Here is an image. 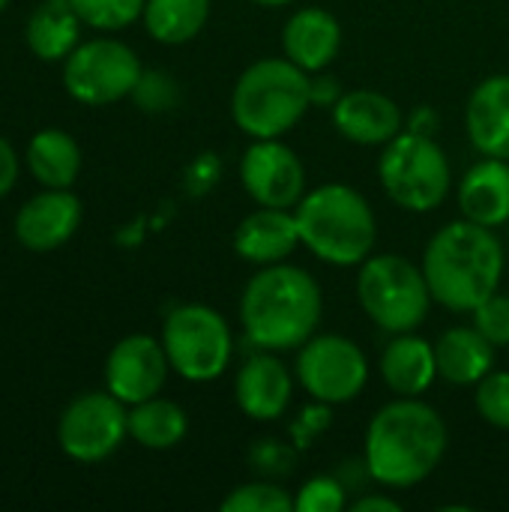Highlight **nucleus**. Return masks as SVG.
Wrapping results in <instances>:
<instances>
[{
  "instance_id": "6",
  "label": "nucleus",
  "mask_w": 509,
  "mask_h": 512,
  "mask_svg": "<svg viewBox=\"0 0 509 512\" xmlns=\"http://www.w3.org/2000/svg\"><path fill=\"white\" fill-rule=\"evenodd\" d=\"M378 180L396 207L408 213H432L453 189V168L435 138L411 129L381 147Z\"/></svg>"
},
{
  "instance_id": "33",
  "label": "nucleus",
  "mask_w": 509,
  "mask_h": 512,
  "mask_svg": "<svg viewBox=\"0 0 509 512\" xmlns=\"http://www.w3.org/2000/svg\"><path fill=\"white\" fill-rule=\"evenodd\" d=\"M330 426V405L315 402V408H306L294 423H291V438L297 450H306L321 432H327Z\"/></svg>"
},
{
  "instance_id": "34",
  "label": "nucleus",
  "mask_w": 509,
  "mask_h": 512,
  "mask_svg": "<svg viewBox=\"0 0 509 512\" xmlns=\"http://www.w3.org/2000/svg\"><path fill=\"white\" fill-rule=\"evenodd\" d=\"M309 90H312V105H318V108H333L339 99H342V84H339V78H333V75H321V72H315L312 75V81H309Z\"/></svg>"
},
{
  "instance_id": "36",
  "label": "nucleus",
  "mask_w": 509,
  "mask_h": 512,
  "mask_svg": "<svg viewBox=\"0 0 509 512\" xmlns=\"http://www.w3.org/2000/svg\"><path fill=\"white\" fill-rule=\"evenodd\" d=\"M351 510L354 512H399L402 510V504H399V501H393L390 495L372 492V495H363V498H357V501L351 504Z\"/></svg>"
},
{
  "instance_id": "7",
  "label": "nucleus",
  "mask_w": 509,
  "mask_h": 512,
  "mask_svg": "<svg viewBox=\"0 0 509 512\" xmlns=\"http://www.w3.org/2000/svg\"><path fill=\"white\" fill-rule=\"evenodd\" d=\"M363 312L387 333H414L426 324L435 303L423 267L402 255H369L357 273Z\"/></svg>"
},
{
  "instance_id": "4",
  "label": "nucleus",
  "mask_w": 509,
  "mask_h": 512,
  "mask_svg": "<svg viewBox=\"0 0 509 512\" xmlns=\"http://www.w3.org/2000/svg\"><path fill=\"white\" fill-rule=\"evenodd\" d=\"M300 243L324 264L360 267L378 243L372 204L345 183H324L294 207Z\"/></svg>"
},
{
  "instance_id": "3",
  "label": "nucleus",
  "mask_w": 509,
  "mask_h": 512,
  "mask_svg": "<svg viewBox=\"0 0 509 512\" xmlns=\"http://www.w3.org/2000/svg\"><path fill=\"white\" fill-rule=\"evenodd\" d=\"M504 264L507 255L495 228L459 219L435 231L420 267L438 306L471 315L483 300L501 291Z\"/></svg>"
},
{
  "instance_id": "26",
  "label": "nucleus",
  "mask_w": 509,
  "mask_h": 512,
  "mask_svg": "<svg viewBox=\"0 0 509 512\" xmlns=\"http://www.w3.org/2000/svg\"><path fill=\"white\" fill-rule=\"evenodd\" d=\"M141 18L156 42L183 45L204 30L210 18V0H147Z\"/></svg>"
},
{
  "instance_id": "13",
  "label": "nucleus",
  "mask_w": 509,
  "mask_h": 512,
  "mask_svg": "<svg viewBox=\"0 0 509 512\" xmlns=\"http://www.w3.org/2000/svg\"><path fill=\"white\" fill-rule=\"evenodd\" d=\"M171 363L162 339L132 333L120 339L105 360V387L123 405H138L162 393Z\"/></svg>"
},
{
  "instance_id": "9",
  "label": "nucleus",
  "mask_w": 509,
  "mask_h": 512,
  "mask_svg": "<svg viewBox=\"0 0 509 512\" xmlns=\"http://www.w3.org/2000/svg\"><path fill=\"white\" fill-rule=\"evenodd\" d=\"M144 78L138 54L111 36L78 45L63 66V87L84 105H111L135 93Z\"/></svg>"
},
{
  "instance_id": "22",
  "label": "nucleus",
  "mask_w": 509,
  "mask_h": 512,
  "mask_svg": "<svg viewBox=\"0 0 509 512\" xmlns=\"http://www.w3.org/2000/svg\"><path fill=\"white\" fill-rule=\"evenodd\" d=\"M495 345L471 324L450 327L435 342L438 378L453 387H477L495 369Z\"/></svg>"
},
{
  "instance_id": "24",
  "label": "nucleus",
  "mask_w": 509,
  "mask_h": 512,
  "mask_svg": "<svg viewBox=\"0 0 509 512\" xmlns=\"http://www.w3.org/2000/svg\"><path fill=\"white\" fill-rule=\"evenodd\" d=\"M27 165L48 189H69L81 171V150L63 129H42L30 138Z\"/></svg>"
},
{
  "instance_id": "38",
  "label": "nucleus",
  "mask_w": 509,
  "mask_h": 512,
  "mask_svg": "<svg viewBox=\"0 0 509 512\" xmlns=\"http://www.w3.org/2000/svg\"><path fill=\"white\" fill-rule=\"evenodd\" d=\"M6 3H9V0H0V12H3V9H6Z\"/></svg>"
},
{
  "instance_id": "10",
  "label": "nucleus",
  "mask_w": 509,
  "mask_h": 512,
  "mask_svg": "<svg viewBox=\"0 0 509 512\" xmlns=\"http://www.w3.org/2000/svg\"><path fill=\"white\" fill-rule=\"evenodd\" d=\"M297 384L324 405L354 402L369 381V360L363 348L336 333H315L306 345L297 348L294 363Z\"/></svg>"
},
{
  "instance_id": "31",
  "label": "nucleus",
  "mask_w": 509,
  "mask_h": 512,
  "mask_svg": "<svg viewBox=\"0 0 509 512\" xmlns=\"http://www.w3.org/2000/svg\"><path fill=\"white\" fill-rule=\"evenodd\" d=\"M348 504V489L339 477L318 474L300 486L294 495V512H342Z\"/></svg>"
},
{
  "instance_id": "37",
  "label": "nucleus",
  "mask_w": 509,
  "mask_h": 512,
  "mask_svg": "<svg viewBox=\"0 0 509 512\" xmlns=\"http://www.w3.org/2000/svg\"><path fill=\"white\" fill-rule=\"evenodd\" d=\"M252 3H258V6H288L294 0H252Z\"/></svg>"
},
{
  "instance_id": "16",
  "label": "nucleus",
  "mask_w": 509,
  "mask_h": 512,
  "mask_svg": "<svg viewBox=\"0 0 509 512\" xmlns=\"http://www.w3.org/2000/svg\"><path fill=\"white\" fill-rule=\"evenodd\" d=\"M81 225V201L69 189H48L30 198L15 216V237L30 252L60 249Z\"/></svg>"
},
{
  "instance_id": "12",
  "label": "nucleus",
  "mask_w": 509,
  "mask_h": 512,
  "mask_svg": "<svg viewBox=\"0 0 509 512\" xmlns=\"http://www.w3.org/2000/svg\"><path fill=\"white\" fill-rule=\"evenodd\" d=\"M240 183L258 207L294 210L306 195V168L282 138H255L240 159Z\"/></svg>"
},
{
  "instance_id": "27",
  "label": "nucleus",
  "mask_w": 509,
  "mask_h": 512,
  "mask_svg": "<svg viewBox=\"0 0 509 512\" xmlns=\"http://www.w3.org/2000/svg\"><path fill=\"white\" fill-rule=\"evenodd\" d=\"M219 507H222V512H291L294 510V498L276 480L258 477L252 483L234 486Z\"/></svg>"
},
{
  "instance_id": "35",
  "label": "nucleus",
  "mask_w": 509,
  "mask_h": 512,
  "mask_svg": "<svg viewBox=\"0 0 509 512\" xmlns=\"http://www.w3.org/2000/svg\"><path fill=\"white\" fill-rule=\"evenodd\" d=\"M18 180V159H15V150L6 138H0V198L15 186Z\"/></svg>"
},
{
  "instance_id": "25",
  "label": "nucleus",
  "mask_w": 509,
  "mask_h": 512,
  "mask_svg": "<svg viewBox=\"0 0 509 512\" xmlns=\"http://www.w3.org/2000/svg\"><path fill=\"white\" fill-rule=\"evenodd\" d=\"M189 432L186 411L162 396H153L147 402L132 405L129 411V438L147 450H171L177 447Z\"/></svg>"
},
{
  "instance_id": "29",
  "label": "nucleus",
  "mask_w": 509,
  "mask_h": 512,
  "mask_svg": "<svg viewBox=\"0 0 509 512\" xmlns=\"http://www.w3.org/2000/svg\"><path fill=\"white\" fill-rule=\"evenodd\" d=\"M249 468L261 480H285L297 468V447L279 438H258L249 447Z\"/></svg>"
},
{
  "instance_id": "11",
  "label": "nucleus",
  "mask_w": 509,
  "mask_h": 512,
  "mask_svg": "<svg viewBox=\"0 0 509 512\" xmlns=\"http://www.w3.org/2000/svg\"><path fill=\"white\" fill-rule=\"evenodd\" d=\"M129 435V411L114 393H84L60 417L57 441L60 450L84 465L102 462Z\"/></svg>"
},
{
  "instance_id": "30",
  "label": "nucleus",
  "mask_w": 509,
  "mask_h": 512,
  "mask_svg": "<svg viewBox=\"0 0 509 512\" xmlns=\"http://www.w3.org/2000/svg\"><path fill=\"white\" fill-rule=\"evenodd\" d=\"M474 408L483 417V423L509 432V372L492 369L477 387H474Z\"/></svg>"
},
{
  "instance_id": "14",
  "label": "nucleus",
  "mask_w": 509,
  "mask_h": 512,
  "mask_svg": "<svg viewBox=\"0 0 509 512\" xmlns=\"http://www.w3.org/2000/svg\"><path fill=\"white\" fill-rule=\"evenodd\" d=\"M294 378L297 375H291V369L273 351L252 354L234 378L237 408L255 423L282 420L294 402Z\"/></svg>"
},
{
  "instance_id": "15",
  "label": "nucleus",
  "mask_w": 509,
  "mask_h": 512,
  "mask_svg": "<svg viewBox=\"0 0 509 512\" xmlns=\"http://www.w3.org/2000/svg\"><path fill=\"white\" fill-rule=\"evenodd\" d=\"M330 114L336 132L360 147H384L402 132V111L381 90H345Z\"/></svg>"
},
{
  "instance_id": "20",
  "label": "nucleus",
  "mask_w": 509,
  "mask_h": 512,
  "mask_svg": "<svg viewBox=\"0 0 509 512\" xmlns=\"http://www.w3.org/2000/svg\"><path fill=\"white\" fill-rule=\"evenodd\" d=\"M459 210L486 228H501L509 222V159L483 156L459 180Z\"/></svg>"
},
{
  "instance_id": "21",
  "label": "nucleus",
  "mask_w": 509,
  "mask_h": 512,
  "mask_svg": "<svg viewBox=\"0 0 509 512\" xmlns=\"http://www.w3.org/2000/svg\"><path fill=\"white\" fill-rule=\"evenodd\" d=\"M381 378L390 393L417 399L429 393V387L438 378V360H435V345L423 336L414 333H396L393 342L381 354Z\"/></svg>"
},
{
  "instance_id": "17",
  "label": "nucleus",
  "mask_w": 509,
  "mask_h": 512,
  "mask_svg": "<svg viewBox=\"0 0 509 512\" xmlns=\"http://www.w3.org/2000/svg\"><path fill=\"white\" fill-rule=\"evenodd\" d=\"M300 228L294 210L282 207H258L234 231V255L255 267L282 264L297 252Z\"/></svg>"
},
{
  "instance_id": "5",
  "label": "nucleus",
  "mask_w": 509,
  "mask_h": 512,
  "mask_svg": "<svg viewBox=\"0 0 509 512\" xmlns=\"http://www.w3.org/2000/svg\"><path fill=\"white\" fill-rule=\"evenodd\" d=\"M312 75L282 57H261L246 66L231 90V117L243 135L282 138L312 108Z\"/></svg>"
},
{
  "instance_id": "28",
  "label": "nucleus",
  "mask_w": 509,
  "mask_h": 512,
  "mask_svg": "<svg viewBox=\"0 0 509 512\" xmlns=\"http://www.w3.org/2000/svg\"><path fill=\"white\" fill-rule=\"evenodd\" d=\"M147 0H72L75 12L87 27L96 30H123L144 15Z\"/></svg>"
},
{
  "instance_id": "19",
  "label": "nucleus",
  "mask_w": 509,
  "mask_h": 512,
  "mask_svg": "<svg viewBox=\"0 0 509 512\" xmlns=\"http://www.w3.org/2000/svg\"><path fill=\"white\" fill-rule=\"evenodd\" d=\"M465 129L477 153L509 159V75L483 78L465 105Z\"/></svg>"
},
{
  "instance_id": "18",
  "label": "nucleus",
  "mask_w": 509,
  "mask_h": 512,
  "mask_svg": "<svg viewBox=\"0 0 509 512\" xmlns=\"http://www.w3.org/2000/svg\"><path fill=\"white\" fill-rule=\"evenodd\" d=\"M342 48V24L330 9L303 6L282 27V54L303 72H324Z\"/></svg>"
},
{
  "instance_id": "2",
  "label": "nucleus",
  "mask_w": 509,
  "mask_h": 512,
  "mask_svg": "<svg viewBox=\"0 0 509 512\" xmlns=\"http://www.w3.org/2000/svg\"><path fill=\"white\" fill-rule=\"evenodd\" d=\"M324 297L312 273L294 264L261 267L243 288L240 324L258 351H297L321 324Z\"/></svg>"
},
{
  "instance_id": "32",
  "label": "nucleus",
  "mask_w": 509,
  "mask_h": 512,
  "mask_svg": "<svg viewBox=\"0 0 509 512\" xmlns=\"http://www.w3.org/2000/svg\"><path fill=\"white\" fill-rule=\"evenodd\" d=\"M474 327L495 345V348H509V294L495 291L489 300H483L474 312Z\"/></svg>"
},
{
  "instance_id": "23",
  "label": "nucleus",
  "mask_w": 509,
  "mask_h": 512,
  "mask_svg": "<svg viewBox=\"0 0 509 512\" xmlns=\"http://www.w3.org/2000/svg\"><path fill=\"white\" fill-rule=\"evenodd\" d=\"M81 24L72 0H42L27 18V45L39 60H66L78 48Z\"/></svg>"
},
{
  "instance_id": "8",
  "label": "nucleus",
  "mask_w": 509,
  "mask_h": 512,
  "mask_svg": "<svg viewBox=\"0 0 509 512\" xmlns=\"http://www.w3.org/2000/svg\"><path fill=\"white\" fill-rule=\"evenodd\" d=\"M162 345L171 372L192 384H210L222 378L234 357L228 321L204 303L177 306L162 324Z\"/></svg>"
},
{
  "instance_id": "1",
  "label": "nucleus",
  "mask_w": 509,
  "mask_h": 512,
  "mask_svg": "<svg viewBox=\"0 0 509 512\" xmlns=\"http://www.w3.org/2000/svg\"><path fill=\"white\" fill-rule=\"evenodd\" d=\"M447 441V423L429 402L396 396L366 426V474L387 489L420 486L441 465Z\"/></svg>"
}]
</instances>
